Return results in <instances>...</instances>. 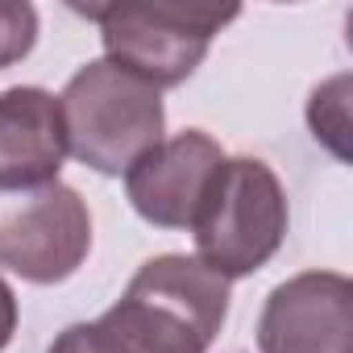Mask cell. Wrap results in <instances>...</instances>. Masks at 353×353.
Returning a JSON list of instances; mask_svg holds the SVG:
<instances>
[{
    "label": "cell",
    "instance_id": "cell-5",
    "mask_svg": "<svg viewBox=\"0 0 353 353\" xmlns=\"http://www.w3.org/2000/svg\"><path fill=\"white\" fill-rule=\"evenodd\" d=\"M92 250V216L75 188H0V266L26 283L71 279Z\"/></svg>",
    "mask_w": 353,
    "mask_h": 353
},
{
    "label": "cell",
    "instance_id": "cell-7",
    "mask_svg": "<svg viewBox=\"0 0 353 353\" xmlns=\"http://www.w3.org/2000/svg\"><path fill=\"white\" fill-rule=\"evenodd\" d=\"M225 162V150L204 133L188 129L162 137L154 150H145L129 170H125V188L133 208L162 229H188L196 216V204L212 179V170Z\"/></svg>",
    "mask_w": 353,
    "mask_h": 353
},
{
    "label": "cell",
    "instance_id": "cell-9",
    "mask_svg": "<svg viewBox=\"0 0 353 353\" xmlns=\"http://www.w3.org/2000/svg\"><path fill=\"white\" fill-rule=\"evenodd\" d=\"M345 88H349V79L341 75V79H332V83H324V88H316V96H312V108H307V121H312V129H316V137H324L336 154H345V129H349V104H345Z\"/></svg>",
    "mask_w": 353,
    "mask_h": 353
},
{
    "label": "cell",
    "instance_id": "cell-8",
    "mask_svg": "<svg viewBox=\"0 0 353 353\" xmlns=\"http://www.w3.org/2000/svg\"><path fill=\"white\" fill-rule=\"evenodd\" d=\"M67 158L63 108L42 88L0 92V188L54 183Z\"/></svg>",
    "mask_w": 353,
    "mask_h": 353
},
{
    "label": "cell",
    "instance_id": "cell-10",
    "mask_svg": "<svg viewBox=\"0 0 353 353\" xmlns=\"http://www.w3.org/2000/svg\"><path fill=\"white\" fill-rule=\"evenodd\" d=\"M38 42V13L34 5H17V0H0V71L26 59Z\"/></svg>",
    "mask_w": 353,
    "mask_h": 353
},
{
    "label": "cell",
    "instance_id": "cell-3",
    "mask_svg": "<svg viewBox=\"0 0 353 353\" xmlns=\"http://www.w3.org/2000/svg\"><path fill=\"white\" fill-rule=\"evenodd\" d=\"M200 262L225 279L262 270L287 237V196L274 170L258 158H225L188 225Z\"/></svg>",
    "mask_w": 353,
    "mask_h": 353
},
{
    "label": "cell",
    "instance_id": "cell-4",
    "mask_svg": "<svg viewBox=\"0 0 353 353\" xmlns=\"http://www.w3.org/2000/svg\"><path fill=\"white\" fill-rule=\"evenodd\" d=\"M100 26L108 63L154 88L183 83L208 54L212 38L237 21V5H88L75 9Z\"/></svg>",
    "mask_w": 353,
    "mask_h": 353
},
{
    "label": "cell",
    "instance_id": "cell-1",
    "mask_svg": "<svg viewBox=\"0 0 353 353\" xmlns=\"http://www.w3.org/2000/svg\"><path fill=\"white\" fill-rule=\"evenodd\" d=\"M225 316V274L188 254H162L100 320L71 324L46 353H208Z\"/></svg>",
    "mask_w": 353,
    "mask_h": 353
},
{
    "label": "cell",
    "instance_id": "cell-2",
    "mask_svg": "<svg viewBox=\"0 0 353 353\" xmlns=\"http://www.w3.org/2000/svg\"><path fill=\"white\" fill-rule=\"evenodd\" d=\"M67 125V154L100 174H125L145 150L162 141V96L133 71L100 59L71 75L59 96Z\"/></svg>",
    "mask_w": 353,
    "mask_h": 353
},
{
    "label": "cell",
    "instance_id": "cell-6",
    "mask_svg": "<svg viewBox=\"0 0 353 353\" xmlns=\"http://www.w3.org/2000/svg\"><path fill=\"white\" fill-rule=\"evenodd\" d=\"M262 353H353V283L312 270L279 283L258 320Z\"/></svg>",
    "mask_w": 353,
    "mask_h": 353
},
{
    "label": "cell",
    "instance_id": "cell-11",
    "mask_svg": "<svg viewBox=\"0 0 353 353\" xmlns=\"http://www.w3.org/2000/svg\"><path fill=\"white\" fill-rule=\"evenodd\" d=\"M17 332V299H13V287L0 279V349H5Z\"/></svg>",
    "mask_w": 353,
    "mask_h": 353
}]
</instances>
